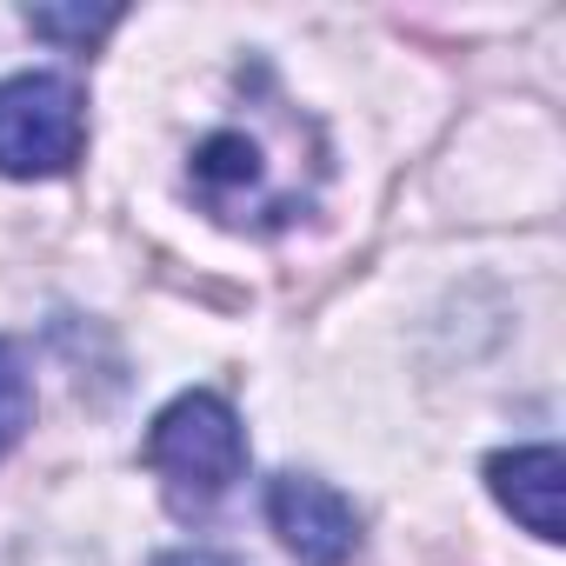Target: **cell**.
<instances>
[{"label": "cell", "mask_w": 566, "mask_h": 566, "mask_svg": "<svg viewBox=\"0 0 566 566\" xmlns=\"http://www.w3.org/2000/svg\"><path fill=\"white\" fill-rule=\"evenodd\" d=\"M140 460H147V473H160L174 513H207L247 473V427L220 394L193 387V394H180L154 413V427L140 440Z\"/></svg>", "instance_id": "obj_1"}, {"label": "cell", "mask_w": 566, "mask_h": 566, "mask_svg": "<svg viewBox=\"0 0 566 566\" xmlns=\"http://www.w3.org/2000/svg\"><path fill=\"white\" fill-rule=\"evenodd\" d=\"M154 566H240V559L213 553V546H167V553H154Z\"/></svg>", "instance_id": "obj_8"}, {"label": "cell", "mask_w": 566, "mask_h": 566, "mask_svg": "<svg viewBox=\"0 0 566 566\" xmlns=\"http://www.w3.org/2000/svg\"><path fill=\"white\" fill-rule=\"evenodd\" d=\"M28 28L61 48H94L101 34L120 28V8H28Z\"/></svg>", "instance_id": "obj_7"}, {"label": "cell", "mask_w": 566, "mask_h": 566, "mask_svg": "<svg viewBox=\"0 0 566 566\" xmlns=\"http://www.w3.org/2000/svg\"><path fill=\"white\" fill-rule=\"evenodd\" d=\"M28 427H34V380H28V360L14 354V340H0V460L21 447Z\"/></svg>", "instance_id": "obj_6"}, {"label": "cell", "mask_w": 566, "mask_h": 566, "mask_svg": "<svg viewBox=\"0 0 566 566\" xmlns=\"http://www.w3.org/2000/svg\"><path fill=\"white\" fill-rule=\"evenodd\" d=\"M266 526L280 533V546L301 566H347L360 553L354 500L314 473H273L266 480Z\"/></svg>", "instance_id": "obj_4"}, {"label": "cell", "mask_w": 566, "mask_h": 566, "mask_svg": "<svg viewBox=\"0 0 566 566\" xmlns=\"http://www.w3.org/2000/svg\"><path fill=\"white\" fill-rule=\"evenodd\" d=\"M87 147V94L67 74H14L0 81V174L8 180H61Z\"/></svg>", "instance_id": "obj_3"}, {"label": "cell", "mask_w": 566, "mask_h": 566, "mask_svg": "<svg viewBox=\"0 0 566 566\" xmlns=\"http://www.w3.org/2000/svg\"><path fill=\"white\" fill-rule=\"evenodd\" d=\"M486 486L493 500L533 533V539H559V486H566V460L559 447H513L486 460Z\"/></svg>", "instance_id": "obj_5"}, {"label": "cell", "mask_w": 566, "mask_h": 566, "mask_svg": "<svg viewBox=\"0 0 566 566\" xmlns=\"http://www.w3.org/2000/svg\"><path fill=\"white\" fill-rule=\"evenodd\" d=\"M187 193L220 220V227H240V233H273L301 220L307 207V187H301V167H280L266 160V134L260 127H213L193 160H187Z\"/></svg>", "instance_id": "obj_2"}]
</instances>
